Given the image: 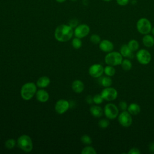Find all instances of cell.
<instances>
[{
	"label": "cell",
	"instance_id": "21",
	"mask_svg": "<svg viewBox=\"0 0 154 154\" xmlns=\"http://www.w3.org/2000/svg\"><path fill=\"white\" fill-rule=\"evenodd\" d=\"M99 78V84L104 88L111 86V85L112 84V80L110 76H108L106 75L104 76H101Z\"/></svg>",
	"mask_w": 154,
	"mask_h": 154
},
{
	"label": "cell",
	"instance_id": "3",
	"mask_svg": "<svg viewBox=\"0 0 154 154\" xmlns=\"http://www.w3.org/2000/svg\"><path fill=\"white\" fill-rule=\"evenodd\" d=\"M104 60L107 65L117 66L121 64L123 60V57L120 52L111 51L107 53L105 57Z\"/></svg>",
	"mask_w": 154,
	"mask_h": 154
},
{
	"label": "cell",
	"instance_id": "14",
	"mask_svg": "<svg viewBox=\"0 0 154 154\" xmlns=\"http://www.w3.org/2000/svg\"><path fill=\"white\" fill-rule=\"evenodd\" d=\"M36 98L37 99L38 101H39L40 102H46L48 100L49 98V96L48 93L43 90V89H41L38 90L36 93Z\"/></svg>",
	"mask_w": 154,
	"mask_h": 154
},
{
	"label": "cell",
	"instance_id": "17",
	"mask_svg": "<svg viewBox=\"0 0 154 154\" xmlns=\"http://www.w3.org/2000/svg\"><path fill=\"white\" fill-rule=\"evenodd\" d=\"M90 112L93 117L99 118L103 115V109L98 105H93L90 108Z\"/></svg>",
	"mask_w": 154,
	"mask_h": 154
},
{
	"label": "cell",
	"instance_id": "16",
	"mask_svg": "<svg viewBox=\"0 0 154 154\" xmlns=\"http://www.w3.org/2000/svg\"><path fill=\"white\" fill-rule=\"evenodd\" d=\"M142 43L146 48H151L154 46V37L149 34L144 35L142 38Z\"/></svg>",
	"mask_w": 154,
	"mask_h": 154
},
{
	"label": "cell",
	"instance_id": "35",
	"mask_svg": "<svg viewBox=\"0 0 154 154\" xmlns=\"http://www.w3.org/2000/svg\"><path fill=\"white\" fill-rule=\"evenodd\" d=\"M130 0H116V2L118 5L120 6H125L128 5Z\"/></svg>",
	"mask_w": 154,
	"mask_h": 154
},
{
	"label": "cell",
	"instance_id": "22",
	"mask_svg": "<svg viewBox=\"0 0 154 154\" xmlns=\"http://www.w3.org/2000/svg\"><path fill=\"white\" fill-rule=\"evenodd\" d=\"M120 66H121L122 69L125 71H129L132 67V64L131 60L129 59H127V58L123 59Z\"/></svg>",
	"mask_w": 154,
	"mask_h": 154
},
{
	"label": "cell",
	"instance_id": "38",
	"mask_svg": "<svg viewBox=\"0 0 154 154\" xmlns=\"http://www.w3.org/2000/svg\"><path fill=\"white\" fill-rule=\"evenodd\" d=\"M57 2H58V3H63V2H64L66 0H55Z\"/></svg>",
	"mask_w": 154,
	"mask_h": 154
},
{
	"label": "cell",
	"instance_id": "34",
	"mask_svg": "<svg viewBox=\"0 0 154 154\" xmlns=\"http://www.w3.org/2000/svg\"><path fill=\"white\" fill-rule=\"evenodd\" d=\"M78 21L75 19H72L71 20H70L69 23V25L72 28H76L78 25Z\"/></svg>",
	"mask_w": 154,
	"mask_h": 154
},
{
	"label": "cell",
	"instance_id": "26",
	"mask_svg": "<svg viewBox=\"0 0 154 154\" xmlns=\"http://www.w3.org/2000/svg\"><path fill=\"white\" fill-rule=\"evenodd\" d=\"M72 46L73 48L76 49H79L82 46V41H81V38L75 37L72 40Z\"/></svg>",
	"mask_w": 154,
	"mask_h": 154
},
{
	"label": "cell",
	"instance_id": "8",
	"mask_svg": "<svg viewBox=\"0 0 154 154\" xmlns=\"http://www.w3.org/2000/svg\"><path fill=\"white\" fill-rule=\"evenodd\" d=\"M117 119L119 124L124 128H128L131 126L132 123V115L126 110L122 111V112L119 113Z\"/></svg>",
	"mask_w": 154,
	"mask_h": 154
},
{
	"label": "cell",
	"instance_id": "10",
	"mask_svg": "<svg viewBox=\"0 0 154 154\" xmlns=\"http://www.w3.org/2000/svg\"><path fill=\"white\" fill-rule=\"evenodd\" d=\"M90 29L87 24L78 25L74 30V35L76 37L82 38L86 37L90 32Z\"/></svg>",
	"mask_w": 154,
	"mask_h": 154
},
{
	"label": "cell",
	"instance_id": "33",
	"mask_svg": "<svg viewBox=\"0 0 154 154\" xmlns=\"http://www.w3.org/2000/svg\"><path fill=\"white\" fill-rule=\"evenodd\" d=\"M141 153L140 149L137 147H132L129 150L128 154H140Z\"/></svg>",
	"mask_w": 154,
	"mask_h": 154
},
{
	"label": "cell",
	"instance_id": "41",
	"mask_svg": "<svg viewBox=\"0 0 154 154\" xmlns=\"http://www.w3.org/2000/svg\"><path fill=\"white\" fill-rule=\"evenodd\" d=\"M72 1H77V0H71Z\"/></svg>",
	"mask_w": 154,
	"mask_h": 154
},
{
	"label": "cell",
	"instance_id": "29",
	"mask_svg": "<svg viewBox=\"0 0 154 154\" xmlns=\"http://www.w3.org/2000/svg\"><path fill=\"white\" fill-rule=\"evenodd\" d=\"M81 141L83 144H84L85 145H90L92 143V140H91V137L89 135H86V134L83 135L81 137Z\"/></svg>",
	"mask_w": 154,
	"mask_h": 154
},
{
	"label": "cell",
	"instance_id": "37",
	"mask_svg": "<svg viewBox=\"0 0 154 154\" xmlns=\"http://www.w3.org/2000/svg\"><path fill=\"white\" fill-rule=\"evenodd\" d=\"M86 102L88 104H91L92 103H93V97L90 95L87 96V97H86Z\"/></svg>",
	"mask_w": 154,
	"mask_h": 154
},
{
	"label": "cell",
	"instance_id": "28",
	"mask_svg": "<svg viewBox=\"0 0 154 154\" xmlns=\"http://www.w3.org/2000/svg\"><path fill=\"white\" fill-rule=\"evenodd\" d=\"M109 125V121L108 119H102L98 122V126L102 129L106 128Z\"/></svg>",
	"mask_w": 154,
	"mask_h": 154
},
{
	"label": "cell",
	"instance_id": "32",
	"mask_svg": "<svg viewBox=\"0 0 154 154\" xmlns=\"http://www.w3.org/2000/svg\"><path fill=\"white\" fill-rule=\"evenodd\" d=\"M128 105L125 100H122L119 103L118 107L119 109H121L122 111H126L128 109Z\"/></svg>",
	"mask_w": 154,
	"mask_h": 154
},
{
	"label": "cell",
	"instance_id": "25",
	"mask_svg": "<svg viewBox=\"0 0 154 154\" xmlns=\"http://www.w3.org/2000/svg\"><path fill=\"white\" fill-rule=\"evenodd\" d=\"M81 153L82 154H96V151L93 147L87 146L82 149L81 151Z\"/></svg>",
	"mask_w": 154,
	"mask_h": 154
},
{
	"label": "cell",
	"instance_id": "12",
	"mask_svg": "<svg viewBox=\"0 0 154 154\" xmlns=\"http://www.w3.org/2000/svg\"><path fill=\"white\" fill-rule=\"evenodd\" d=\"M69 102L65 99L58 100L55 105V110L59 114H63L69 108Z\"/></svg>",
	"mask_w": 154,
	"mask_h": 154
},
{
	"label": "cell",
	"instance_id": "39",
	"mask_svg": "<svg viewBox=\"0 0 154 154\" xmlns=\"http://www.w3.org/2000/svg\"><path fill=\"white\" fill-rule=\"evenodd\" d=\"M151 32H152V35L154 36V26L152 27V30H151Z\"/></svg>",
	"mask_w": 154,
	"mask_h": 154
},
{
	"label": "cell",
	"instance_id": "11",
	"mask_svg": "<svg viewBox=\"0 0 154 154\" xmlns=\"http://www.w3.org/2000/svg\"><path fill=\"white\" fill-rule=\"evenodd\" d=\"M104 67L100 64H94L88 69L89 75L94 78L100 77L104 73Z\"/></svg>",
	"mask_w": 154,
	"mask_h": 154
},
{
	"label": "cell",
	"instance_id": "20",
	"mask_svg": "<svg viewBox=\"0 0 154 154\" xmlns=\"http://www.w3.org/2000/svg\"><path fill=\"white\" fill-rule=\"evenodd\" d=\"M127 111L132 116L138 115L141 111V108L140 105L136 103H131L128 106Z\"/></svg>",
	"mask_w": 154,
	"mask_h": 154
},
{
	"label": "cell",
	"instance_id": "6",
	"mask_svg": "<svg viewBox=\"0 0 154 154\" xmlns=\"http://www.w3.org/2000/svg\"><path fill=\"white\" fill-rule=\"evenodd\" d=\"M103 113L109 120H114L119 114V108L114 103H108L104 106Z\"/></svg>",
	"mask_w": 154,
	"mask_h": 154
},
{
	"label": "cell",
	"instance_id": "13",
	"mask_svg": "<svg viewBox=\"0 0 154 154\" xmlns=\"http://www.w3.org/2000/svg\"><path fill=\"white\" fill-rule=\"evenodd\" d=\"M99 47L102 51L108 53L113 51L114 46L112 42L109 40L105 39L100 41L99 44Z\"/></svg>",
	"mask_w": 154,
	"mask_h": 154
},
{
	"label": "cell",
	"instance_id": "18",
	"mask_svg": "<svg viewBox=\"0 0 154 154\" xmlns=\"http://www.w3.org/2000/svg\"><path fill=\"white\" fill-rule=\"evenodd\" d=\"M120 53L123 57L131 58L133 57V52L130 49L128 45H123L120 49Z\"/></svg>",
	"mask_w": 154,
	"mask_h": 154
},
{
	"label": "cell",
	"instance_id": "27",
	"mask_svg": "<svg viewBox=\"0 0 154 154\" xmlns=\"http://www.w3.org/2000/svg\"><path fill=\"white\" fill-rule=\"evenodd\" d=\"M16 141L14 139L10 138L5 141V146L8 149H11L16 146Z\"/></svg>",
	"mask_w": 154,
	"mask_h": 154
},
{
	"label": "cell",
	"instance_id": "23",
	"mask_svg": "<svg viewBox=\"0 0 154 154\" xmlns=\"http://www.w3.org/2000/svg\"><path fill=\"white\" fill-rule=\"evenodd\" d=\"M127 45L129 46V48H130V49L133 52L138 51L140 48V45H139L138 42L135 39H132V40H129Z\"/></svg>",
	"mask_w": 154,
	"mask_h": 154
},
{
	"label": "cell",
	"instance_id": "1",
	"mask_svg": "<svg viewBox=\"0 0 154 154\" xmlns=\"http://www.w3.org/2000/svg\"><path fill=\"white\" fill-rule=\"evenodd\" d=\"M74 34L73 28L69 25L61 24L58 25L54 32L55 38L60 42H65L72 38Z\"/></svg>",
	"mask_w": 154,
	"mask_h": 154
},
{
	"label": "cell",
	"instance_id": "31",
	"mask_svg": "<svg viewBox=\"0 0 154 154\" xmlns=\"http://www.w3.org/2000/svg\"><path fill=\"white\" fill-rule=\"evenodd\" d=\"M93 102L96 105H99L102 103L104 100L101 94H95L94 96H93Z\"/></svg>",
	"mask_w": 154,
	"mask_h": 154
},
{
	"label": "cell",
	"instance_id": "36",
	"mask_svg": "<svg viewBox=\"0 0 154 154\" xmlns=\"http://www.w3.org/2000/svg\"><path fill=\"white\" fill-rule=\"evenodd\" d=\"M148 149L150 153H154V142H152L149 144Z\"/></svg>",
	"mask_w": 154,
	"mask_h": 154
},
{
	"label": "cell",
	"instance_id": "4",
	"mask_svg": "<svg viewBox=\"0 0 154 154\" xmlns=\"http://www.w3.org/2000/svg\"><path fill=\"white\" fill-rule=\"evenodd\" d=\"M17 144L19 148L25 152H30L33 148L32 140L27 135H20L17 140Z\"/></svg>",
	"mask_w": 154,
	"mask_h": 154
},
{
	"label": "cell",
	"instance_id": "9",
	"mask_svg": "<svg viewBox=\"0 0 154 154\" xmlns=\"http://www.w3.org/2000/svg\"><path fill=\"white\" fill-rule=\"evenodd\" d=\"M100 94L103 99L106 101L114 100L118 96L117 90L111 87L104 88L101 91Z\"/></svg>",
	"mask_w": 154,
	"mask_h": 154
},
{
	"label": "cell",
	"instance_id": "2",
	"mask_svg": "<svg viewBox=\"0 0 154 154\" xmlns=\"http://www.w3.org/2000/svg\"><path fill=\"white\" fill-rule=\"evenodd\" d=\"M37 87L34 82H26L24 84L20 90L21 97L25 100H29L35 94Z\"/></svg>",
	"mask_w": 154,
	"mask_h": 154
},
{
	"label": "cell",
	"instance_id": "7",
	"mask_svg": "<svg viewBox=\"0 0 154 154\" xmlns=\"http://www.w3.org/2000/svg\"><path fill=\"white\" fill-rule=\"evenodd\" d=\"M137 60L142 65H147L150 63L152 60V55L149 51L145 49L138 50L135 55Z\"/></svg>",
	"mask_w": 154,
	"mask_h": 154
},
{
	"label": "cell",
	"instance_id": "5",
	"mask_svg": "<svg viewBox=\"0 0 154 154\" xmlns=\"http://www.w3.org/2000/svg\"><path fill=\"white\" fill-rule=\"evenodd\" d=\"M136 27L138 32L143 35L149 34L152 28L150 21L146 17L139 19L137 22Z\"/></svg>",
	"mask_w": 154,
	"mask_h": 154
},
{
	"label": "cell",
	"instance_id": "15",
	"mask_svg": "<svg viewBox=\"0 0 154 154\" xmlns=\"http://www.w3.org/2000/svg\"><path fill=\"white\" fill-rule=\"evenodd\" d=\"M73 91L76 93H81L84 89V84L81 80H75L72 84Z\"/></svg>",
	"mask_w": 154,
	"mask_h": 154
},
{
	"label": "cell",
	"instance_id": "30",
	"mask_svg": "<svg viewBox=\"0 0 154 154\" xmlns=\"http://www.w3.org/2000/svg\"><path fill=\"white\" fill-rule=\"evenodd\" d=\"M90 42L93 43V44H95V45H97V44H99V43L101 41V38H100V37L96 34H92L90 37Z\"/></svg>",
	"mask_w": 154,
	"mask_h": 154
},
{
	"label": "cell",
	"instance_id": "40",
	"mask_svg": "<svg viewBox=\"0 0 154 154\" xmlns=\"http://www.w3.org/2000/svg\"><path fill=\"white\" fill-rule=\"evenodd\" d=\"M103 1H105V2H109V1H112V0H103Z\"/></svg>",
	"mask_w": 154,
	"mask_h": 154
},
{
	"label": "cell",
	"instance_id": "24",
	"mask_svg": "<svg viewBox=\"0 0 154 154\" xmlns=\"http://www.w3.org/2000/svg\"><path fill=\"white\" fill-rule=\"evenodd\" d=\"M104 73L105 75L108 76H113L116 72V69L114 68V66H110V65H107L104 67Z\"/></svg>",
	"mask_w": 154,
	"mask_h": 154
},
{
	"label": "cell",
	"instance_id": "19",
	"mask_svg": "<svg viewBox=\"0 0 154 154\" xmlns=\"http://www.w3.org/2000/svg\"><path fill=\"white\" fill-rule=\"evenodd\" d=\"M51 82V80L49 79V77L46 76H43L40 77L38 80L37 81L36 84L37 86L39 88H46L47 87Z\"/></svg>",
	"mask_w": 154,
	"mask_h": 154
}]
</instances>
